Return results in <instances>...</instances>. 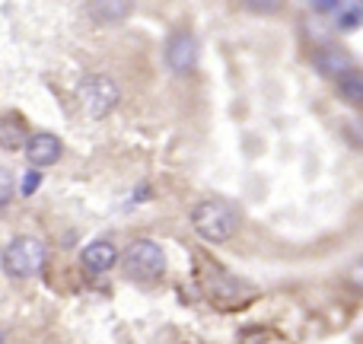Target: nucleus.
Returning <instances> with one entry per match:
<instances>
[{
	"label": "nucleus",
	"instance_id": "f257e3e1",
	"mask_svg": "<svg viewBox=\"0 0 363 344\" xmlns=\"http://www.w3.org/2000/svg\"><path fill=\"white\" fill-rule=\"evenodd\" d=\"M188 220H191V230L204 243H226V239H233V233L239 226V213L233 211V204H226L220 198L198 201L188 213Z\"/></svg>",
	"mask_w": 363,
	"mask_h": 344
},
{
	"label": "nucleus",
	"instance_id": "f03ea898",
	"mask_svg": "<svg viewBox=\"0 0 363 344\" xmlns=\"http://www.w3.org/2000/svg\"><path fill=\"white\" fill-rule=\"evenodd\" d=\"M45 258H48V252H45L42 239H35V236H13L10 243H6L0 265H4V271L10 277L26 281V277L38 274V271L45 268Z\"/></svg>",
	"mask_w": 363,
	"mask_h": 344
},
{
	"label": "nucleus",
	"instance_id": "7ed1b4c3",
	"mask_svg": "<svg viewBox=\"0 0 363 344\" xmlns=\"http://www.w3.org/2000/svg\"><path fill=\"white\" fill-rule=\"evenodd\" d=\"M77 99H80L83 112H86L89 118H106V115L118 106L121 89H118V83H115L112 77L89 74V77H83L80 87H77Z\"/></svg>",
	"mask_w": 363,
	"mask_h": 344
},
{
	"label": "nucleus",
	"instance_id": "20e7f679",
	"mask_svg": "<svg viewBox=\"0 0 363 344\" xmlns=\"http://www.w3.org/2000/svg\"><path fill=\"white\" fill-rule=\"evenodd\" d=\"M118 258L125 265L128 277H134V281H157L166 271L163 245H157L153 239H134L125 249V255H118Z\"/></svg>",
	"mask_w": 363,
	"mask_h": 344
},
{
	"label": "nucleus",
	"instance_id": "39448f33",
	"mask_svg": "<svg viewBox=\"0 0 363 344\" xmlns=\"http://www.w3.org/2000/svg\"><path fill=\"white\" fill-rule=\"evenodd\" d=\"M23 153H26V160H29V166L45 170V166H51V163H57V160H61L64 144H61V138H57V134L35 131V134H29V138H26Z\"/></svg>",
	"mask_w": 363,
	"mask_h": 344
},
{
	"label": "nucleus",
	"instance_id": "423d86ee",
	"mask_svg": "<svg viewBox=\"0 0 363 344\" xmlns=\"http://www.w3.org/2000/svg\"><path fill=\"white\" fill-rule=\"evenodd\" d=\"M166 64H169L172 74H188V70H194V64H198V45H194V38L185 35V32L172 35L169 45H166Z\"/></svg>",
	"mask_w": 363,
	"mask_h": 344
},
{
	"label": "nucleus",
	"instance_id": "0eeeda50",
	"mask_svg": "<svg viewBox=\"0 0 363 344\" xmlns=\"http://www.w3.org/2000/svg\"><path fill=\"white\" fill-rule=\"evenodd\" d=\"M115 262H118V249L112 239H96L80 252V265L89 274H106V271H112Z\"/></svg>",
	"mask_w": 363,
	"mask_h": 344
},
{
	"label": "nucleus",
	"instance_id": "6e6552de",
	"mask_svg": "<svg viewBox=\"0 0 363 344\" xmlns=\"http://www.w3.org/2000/svg\"><path fill=\"white\" fill-rule=\"evenodd\" d=\"M313 64H315V70H319V74H325V77H341V74H347V70L354 67V57L347 55L345 48L325 45V48H319V51L313 55Z\"/></svg>",
	"mask_w": 363,
	"mask_h": 344
},
{
	"label": "nucleus",
	"instance_id": "1a4fd4ad",
	"mask_svg": "<svg viewBox=\"0 0 363 344\" xmlns=\"http://www.w3.org/2000/svg\"><path fill=\"white\" fill-rule=\"evenodd\" d=\"M26 125L16 118V115H0V147L4 150H19L26 144Z\"/></svg>",
	"mask_w": 363,
	"mask_h": 344
},
{
	"label": "nucleus",
	"instance_id": "9d476101",
	"mask_svg": "<svg viewBox=\"0 0 363 344\" xmlns=\"http://www.w3.org/2000/svg\"><path fill=\"white\" fill-rule=\"evenodd\" d=\"M335 83H338V96L345 102H351V106H360L363 102V74L357 67H351L347 74L335 77Z\"/></svg>",
	"mask_w": 363,
	"mask_h": 344
},
{
	"label": "nucleus",
	"instance_id": "9b49d317",
	"mask_svg": "<svg viewBox=\"0 0 363 344\" xmlns=\"http://www.w3.org/2000/svg\"><path fill=\"white\" fill-rule=\"evenodd\" d=\"M83 10L89 13L93 19H99V23H118V19H125L128 13H131V4H86Z\"/></svg>",
	"mask_w": 363,
	"mask_h": 344
},
{
	"label": "nucleus",
	"instance_id": "f8f14e48",
	"mask_svg": "<svg viewBox=\"0 0 363 344\" xmlns=\"http://www.w3.org/2000/svg\"><path fill=\"white\" fill-rule=\"evenodd\" d=\"M360 23H363V6L360 4H341L338 19H335L338 32H354Z\"/></svg>",
	"mask_w": 363,
	"mask_h": 344
},
{
	"label": "nucleus",
	"instance_id": "ddd939ff",
	"mask_svg": "<svg viewBox=\"0 0 363 344\" xmlns=\"http://www.w3.org/2000/svg\"><path fill=\"white\" fill-rule=\"evenodd\" d=\"M38 185H42V172H38V170H29V172L23 175V182H19V194L32 198V194L38 192Z\"/></svg>",
	"mask_w": 363,
	"mask_h": 344
},
{
	"label": "nucleus",
	"instance_id": "4468645a",
	"mask_svg": "<svg viewBox=\"0 0 363 344\" xmlns=\"http://www.w3.org/2000/svg\"><path fill=\"white\" fill-rule=\"evenodd\" d=\"M10 198H13V175H10V170L0 166V207L10 204Z\"/></svg>",
	"mask_w": 363,
	"mask_h": 344
},
{
	"label": "nucleus",
	"instance_id": "2eb2a0df",
	"mask_svg": "<svg viewBox=\"0 0 363 344\" xmlns=\"http://www.w3.org/2000/svg\"><path fill=\"white\" fill-rule=\"evenodd\" d=\"M341 4H325V0H319V4H313V13H338Z\"/></svg>",
	"mask_w": 363,
	"mask_h": 344
},
{
	"label": "nucleus",
	"instance_id": "dca6fc26",
	"mask_svg": "<svg viewBox=\"0 0 363 344\" xmlns=\"http://www.w3.org/2000/svg\"><path fill=\"white\" fill-rule=\"evenodd\" d=\"M249 10H255V13H271V10H277V4H245Z\"/></svg>",
	"mask_w": 363,
	"mask_h": 344
},
{
	"label": "nucleus",
	"instance_id": "f3484780",
	"mask_svg": "<svg viewBox=\"0 0 363 344\" xmlns=\"http://www.w3.org/2000/svg\"><path fill=\"white\" fill-rule=\"evenodd\" d=\"M0 344H6V332H4V328H0Z\"/></svg>",
	"mask_w": 363,
	"mask_h": 344
}]
</instances>
